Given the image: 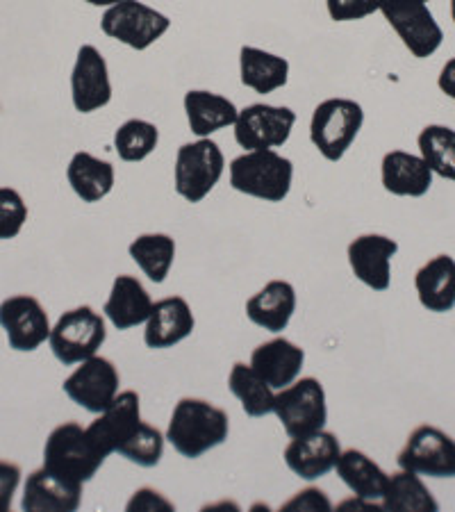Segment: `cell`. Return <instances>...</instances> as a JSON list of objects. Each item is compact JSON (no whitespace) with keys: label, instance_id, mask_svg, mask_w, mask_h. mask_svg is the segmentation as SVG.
<instances>
[{"label":"cell","instance_id":"cell-1","mask_svg":"<svg viewBox=\"0 0 455 512\" xmlns=\"http://www.w3.org/2000/svg\"><path fill=\"white\" fill-rule=\"evenodd\" d=\"M167 442L182 458L196 460L221 447L230 435L228 412L212 401L185 396L176 403L167 426Z\"/></svg>","mask_w":455,"mask_h":512},{"label":"cell","instance_id":"cell-2","mask_svg":"<svg viewBox=\"0 0 455 512\" xmlns=\"http://www.w3.org/2000/svg\"><path fill=\"white\" fill-rule=\"evenodd\" d=\"M230 187L264 203H283L294 185V162L276 148L244 151L228 164Z\"/></svg>","mask_w":455,"mask_h":512},{"label":"cell","instance_id":"cell-3","mask_svg":"<svg viewBox=\"0 0 455 512\" xmlns=\"http://www.w3.org/2000/svg\"><path fill=\"white\" fill-rule=\"evenodd\" d=\"M364 126V110L353 98H326L312 110L310 142L328 162L344 160Z\"/></svg>","mask_w":455,"mask_h":512},{"label":"cell","instance_id":"cell-4","mask_svg":"<svg viewBox=\"0 0 455 512\" xmlns=\"http://www.w3.org/2000/svg\"><path fill=\"white\" fill-rule=\"evenodd\" d=\"M226 173V155L212 137L194 139L178 148L173 162V189L187 203H203Z\"/></svg>","mask_w":455,"mask_h":512},{"label":"cell","instance_id":"cell-5","mask_svg":"<svg viewBox=\"0 0 455 512\" xmlns=\"http://www.w3.org/2000/svg\"><path fill=\"white\" fill-rule=\"evenodd\" d=\"M105 460L89 437L87 426H80L78 421L55 426L44 444V467L80 485L89 483Z\"/></svg>","mask_w":455,"mask_h":512},{"label":"cell","instance_id":"cell-6","mask_svg":"<svg viewBox=\"0 0 455 512\" xmlns=\"http://www.w3.org/2000/svg\"><path fill=\"white\" fill-rule=\"evenodd\" d=\"M107 340V324L101 312L91 305H78V308L66 310L55 321L48 337V346L64 367L80 365L91 355H98L101 346Z\"/></svg>","mask_w":455,"mask_h":512},{"label":"cell","instance_id":"cell-7","mask_svg":"<svg viewBox=\"0 0 455 512\" xmlns=\"http://www.w3.org/2000/svg\"><path fill=\"white\" fill-rule=\"evenodd\" d=\"M101 30L105 37L144 53L171 30V19L142 0H119L103 12Z\"/></svg>","mask_w":455,"mask_h":512},{"label":"cell","instance_id":"cell-8","mask_svg":"<svg viewBox=\"0 0 455 512\" xmlns=\"http://www.w3.org/2000/svg\"><path fill=\"white\" fill-rule=\"evenodd\" d=\"M273 415L278 417L287 437H301L321 431V428H326L328 421L324 385L312 376L296 378L292 385L276 392Z\"/></svg>","mask_w":455,"mask_h":512},{"label":"cell","instance_id":"cell-9","mask_svg":"<svg viewBox=\"0 0 455 512\" xmlns=\"http://www.w3.org/2000/svg\"><path fill=\"white\" fill-rule=\"evenodd\" d=\"M380 14L385 16L390 28L403 41V46L417 60H426V57L440 51L444 32L426 3H421V0H383Z\"/></svg>","mask_w":455,"mask_h":512},{"label":"cell","instance_id":"cell-10","mask_svg":"<svg viewBox=\"0 0 455 512\" xmlns=\"http://www.w3.org/2000/svg\"><path fill=\"white\" fill-rule=\"evenodd\" d=\"M296 126V112L287 105L253 103L239 110L233 126L235 142L244 151L283 148Z\"/></svg>","mask_w":455,"mask_h":512},{"label":"cell","instance_id":"cell-11","mask_svg":"<svg viewBox=\"0 0 455 512\" xmlns=\"http://www.w3.org/2000/svg\"><path fill=\"white\" fill-rule=\"evenodd\" d=\"M399 469L419 476L455 478V440L437 426H417L401 449Z\"/></svg>","mask_w":455,"mask_h":512},{"label":"cell","instance_id":"cell-12","mask_svg":"<svg viewBox=\"0 0 455 512\" xmlns=\"http://www.w3.org/2000/svg\"><path fill=\"white\" fill-rule=\"evenodd\" d=\"M64 394L76 403L78 408L98 415L121 392V376L110 358L91 355L89 360L71 371V376L62 383Z\"/></svg>","mask_w":455,"mask_h":512},{"label":"cell","instance_id":"cell-13","mask_svg":"<svg viewBox=\"0 0 455 512\" xmlns=\"http://www.w3.org/2000/svg\"><path fill=\"white\" fill-rule=\"evenodd\" d=\"M110 66L94 44H82L71 69V103L80 114H94L112 103Z\"/></svg>","mask_w":455,"mask_h":512},{"label":"cell","instance_id":"cell-14","mask_svg":"<svg viewBox=\"0 0 455 512\" xmlns=\"http://www.w3.org/2000/svg\"><path fill=\"white\" fill-rule=\"evenodd\" d=\"M0 328L14 351L32 353L51 337V319L39 299L30 294H14L0 303Z\"/></svg>","mask_w":455,"mask_h":512},{"label":"cell","instance_id":"cell-15","mask_svg":"<svg viewBox=\"0 0 455 512\" xmlns=\"http://www.w3.org/2000/svg\"><path fill=\"white\" fill-rule=\"evenodd\" d=\"M399 253V242L380 233H364L346 246V260L355 280L374 292L392 287V260Z\"/></svg>","mask_w":455,"mask_h":512},{"label":"cell","instance_id":"cell-16","mask_svg":"<svg viewBox=\"0 0 455 512\" xmlns=\"http://www.w3.org/2000/svg\"><path fill=\"white\" fill-rule=\"evenodd\" d=\"M339 453H342V444H339L337 435L321 428V431L310 435L289 437L283 460L294 476L312 483L335 472Z\"/></svg>","mask_w":455,"mask_h":512},{"label":"cell","instance_id":"cell-17","mask_svg":"<svg viewBox=\"0 0 455 512\" xmlns=\"http://www.w3.org/2000/svg\"><path fill=\"white\" fill-rule=\"evenodd\" d=\"M142 421V399H139V394L135 390H123L110 406L98 412L96 419L87 426V433L98 451L105 458H110L137 431Z\"/></svg>","mask_w":455,"mask_h":512},{"label":"cell","instance_id":"cell-18","mask_svg":"<svg viewBox=\"0 0 455 512\" xmlns=\"http://www.w3.org/2000/svg\"><path fill=\"white\" fill-rule=\"evenodd\" d=\"M196 317L192 305L182 296H167L153 303L151 315L144 324V344L153 351L173 349V346L192 337Z\"/></svg>","mask_w":455,"mask_h":512},{"label":"cell","instance_id":"cell-19","mask_svg":"<svg viewBox=\"0 0 455 512\" xmlns=\"http://www.w3.org/2000/svg\"><path fill=\"white\" fill-rule=\"evenodd\" d=\"M82 503V485L39 467L26 478L21 508L26 512H73Z\"/></svg>","mask_w":455,"mask_h":512},{"label":"cell","instance_id":"cell-20","mask_svg":"<svg viewBox=\"0 0 455 512\" xmlns=\"http://www.w3.org/2000/svg\"><path fill=\"white\" fill-rule=\"evenodd\" d=\"M296 305L299 299H296L294 285L283 278H273L246 301V317L253 326L278 335L289 326Z\"/></svg>","mask_w":455,"mask_h":512},{"label":"cell","instance_id":"cell-21","mask_svg":"<svg viewBox=\"0 0 455 512\" xmlns=\"http://www.w3.org/2000/svg\"><path fill=\"white\" fill-rule=\"evenodd\" d=\"M248 365L278 392L301 378L305 351L287 337H273V340L255 346Z\"/></svg>","mask_w":455,"mask_h":512},{"label":"cell","instance_id":"cell-22","mask_svg":"<svg viewBox=\"0 0 455 512\" xmlns=\"http://www.w3.org/2000/svg\"><path fill=\"white\" fill-rule=\"evenodd\" d=\"M433 176L426 160L421 155H412L408 151H390L383 155L380 162V183L385 192L401 198H421L433 187Z\"/></svg>","mask_w":455,"mask_h":512},{"label":"cell","instance_id":"cell-23","mask_svg":"<svg viewBox=\"0 0 455 512\" xmlns=\"http://www.w3.org/2000/svg\"><path fill=\"white\" fill-rule=\"evenodd\" d=\"M153 303L155 301L142 280L137 276L121 274L114 278L110 296L103 305V317L117 330H130L146 324Z\"/></svg>","mask_w":455,"mask_h":512},{"label":"cell","instance_id":"cell-24","mask_svg":"<svg viewBox=\"0 0 455 512\" xmlns=\"http://www.w3.org/2000/svg\"><path fill=\"white\" fill-rule=\"evenodd\" d=\"M182 107H185L189 130L198 139L233 128L239 114V107L228 96L210 92V89H189L182 98Z\"/></svg>","mask_w":455,"mask_h":512},{"label":"cell","instance_id":"cell-25","mask_svg":"<svg viewBox=\"0 0 455 512\" xmlns=\"http://www.w3.org/2000/svg\"><path fill=\"white\" fill-rule=\"evenodd\" d=\"M335 472L355 499L369 503V506H380L390 474H385L374 458H369L360 449H342Z\"/></svg>","mask_w":455,"mask_h":512},{"label":"cell","instance_id":"cell-26","mask_svg":"<svg viewBox=\"0 0 455 512\" xmlns=\"http://www.w3.org/2000/svg\"><path fill=\"white\" fill-rule=\"evenodd\" d=\"M289 71L292 66L283 55L269 53L258 46L239 48V80L255 94L267 96L287 87Z\"/></svg>","mask_w":455,"mask_h":512},{"label":"cell","instance_id":"cell-27","mask_svg":"<svg viewBox=\"0 0 455 512\" xmlns=\"http://www.w3.org/2000/svg\"><path fill=\"white\" fill-rule=\"evenodd\" d=\"M66 180L82 203H101L103 198L112 194L117 185V171L112 162L96 158L89 151L73 153V158L66 167Z\"/></svg>","mask_w":455,"mask_h":512},{"label":"cell","instance_id":"cell-28","mask_svg":"<svg viewBox=\"0 0 455 512\" xmlns=\"http://www.w3.org/2000/svg\"><path fill=\"white\" fill-rule=\"evenodd\" d=\"M419 303L428 312L446 315L455 308V260L451 255H435L415 274Z\"/></svg>","mask_w":455,"mask_h":512},{"label":"cell","instance_id":"cell-29","mask_svg":"<svg viewBox=\"0 0 455 512\" xmlns=\"http://www.w3.org/2000/svg\"><path fill=\"white\" fill-rule=\"evenodd\" d=\"M128 255L151 283L162 285L176 262V239L167 233H142L128 244Z\"/></svg>","mask_w":455,"mask_h":512},{"label":"cell","instance_id":"cell-30","mask_svg":"<svg viewBox=\"0 0 455 512\" xmlns=\"http://www.w3.org/2000/svg\"><path fill=\"white\" fill-rule=\"evenodd\" d=\"M228 390L233 392L248 417L260 419L273 415L276 390L248 362H235L228 374Z\"/></svg>","mask_w":455,"mask_h":512},{"label":"cell","instance_id":"cell-31","mask_svg":"<svg viewBox=\"0 0 455 512\" xmlns=\"http://www.w3.org/2000/svg\"><path fill=\"white\" fill-rule=\"evenodd\" d=\"M380 508L385 510H403V512H437L440 503L435 501L433 492L428 490L421 476L408 469L392 474L387 478V487Z\"/></svg>","mask_w":455,"mask_h":512},{"label":"cell","instance_id":"cell-32","mask_svg":"<svg viewBox=\"0 0 455 512\" xmlns=\"http://www.w3.org/2000/svg\"><path fill=\"white\" fill-rule=\"evenodd\" d=\"M419 155L435 176L455 183V130L440 123H430L417 137Z\"/></svg>","mask_w":455,"mask_h":512},{"label":"cell","instance_id":"cell-33","mask_svg":"<svg viewBox=\"0 0 455 512\" xmlns=\"http://www.w3.org/2000/svg\"><path fill=\"white\" fill-rule=\"evenodd\" d=\"M112 142L121 162H144L160 146V128L146 119H128L114 130Z\"/></svg>","mask_w":455,"mask_h":512},{"label":"cell","instance_id":"cell-34","mask_svg":"<svg viewBox=\"0 0 455 512\" xmlns=\"http://www.w3.org/2000/svg\"><path fill=\"white\" fill-rule=\"evenodd\" d=\"M164 444H167V435H164L157 426L142 421V424L137 426V431L121 444L117 453L121 458L132 462V465L151 469L162 462Z\"/></svg>","mask_w":455,"mask_h":512},{"label":"cell","instance_id":"cell-35","mask_svg":"<svg viewBox=\"0 0 455 512\" xmlns=\"http://www.w3.org/2000/svg\"><path fill=\"white\" fill-rule=\"evenodd\" d=\"M28 221V205L12 187H0V242L21 235Z\"/></svg>","mask_w":455,"mask_h":512},{"label":"cell","instance_id":"cell-36","mask_svg":"<svg viewBox=\"0 0 455 512\" xmlns=\"http://www.w3.org/2000/svg\"><path fill=\"white\" fill-rule=\"evenodd\" d=\"M383 0H326V12L330 21L335 23H351L362 21L380 12Z\"/></svg>","mask_w":455,"mask_h":512},{"label":"cell","instance_id":"cell-37","mask_svg":"<svg viewBox=\"0 0 455 512\" xmlns=\"http://www.w3.org/2000/svg\"><path fill=\"white\" fill-rule=\"evenodd\" d=\"M21 467L10 460H0V512L12 508L14 494L21 485Z\"/></svg>","mask_w":455,"mask_h":512},{"label":"cell","instance_id":"cell-38","mask_svg":"<svg viewBox=\"0 0 455 512\" xmlns=\"http://www.w3.org/2000/svg\"><path fill=\"white\" fill-rule=\"evenodd\" d=\"M173 501L164 497L162 492L153 490V487H142L132 494L126 510L128 512H153V510H173Z\"/></svg>","mask_w":455,"mask_h":512},{"label":"cell","instance_id":"cell-39","mask_svg":"<svg viewBox=\"0 0 455 512\" xmlns=\"http://www.w3.org/2000/svg\"><path fill=\"white\" fill-rule=\"evenodd\" d=\"M283 508L285 510H330L333 508V503L328 501L326 492L317 490V487H308V490L296 494L294 499H289Z\"/></svg>","mask_w":455,"mask_h":512},{"label":"cell","instance_id":"cell-40","mask_svg":"<svg viewBox=\"0 0 455 512\" xmlns=\"http://www.w3.org/2000/svg\"><path fill=\"white\" fill-rule=\"evenodd\" d=\"M437 87L444 96H449L455 101V57H451L449 62L442 66L440 78H437Z\"/></svg>","mask_w":455,"mask_h":512},{"label":"cell","instance_id":"cell-41","mask_svg":"<svg viewBox=\"0 0 455 512\" xmlns=\"http://www.w3.org/2000/svg\"><path fill=\"white\" fill-rule=\"evenodd\" d=\"M85 3H89L91 7H103V10H107V7L119 3V0H85Z\"/></svg>","mask_w":455,"mask_h":512},{"label":"cell","instance_id":"cell-42","mask_svg":"<svg viewBox=\"0 0 455 512\" xmlns=\"http://www.w3.org/2000/svg\"><path fill=\"white\" fill-rule=\"evenodd\" d=\"M451 19L455 23V0H451Z\"/></svg>","mask_w":455,"mask_h":512},{"label":"cell","instance_id":"cell-43","mask_svg":"<svg viewBox=\"0 0 455 512\" xmlns=\"http://www.w3.org/2000/svg\"><path fill=\"white\" fill-rule=\"evenodd\" d=\"M421 3H430V0H421Z\"/></svg>","mask_w":455,"mask_h":512}]
</instances>
